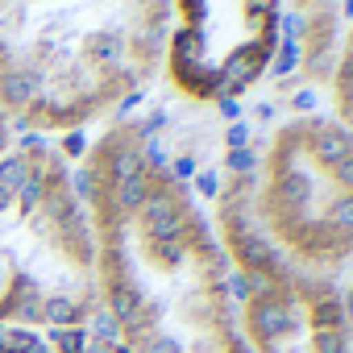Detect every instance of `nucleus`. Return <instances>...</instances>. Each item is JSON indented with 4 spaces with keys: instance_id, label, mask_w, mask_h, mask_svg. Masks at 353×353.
Wrapping results in <instances>:
<instances>
[{
    "instance_id": "obj_4",
    "label": "nucleus",
    "mask_w": 353,
    "mask_h": 353,
    "mask_svg": "<svg viewBox=\"0 0 353 353\" xmlns=\"http://www.w3.org/2000/svg\"><path fill=\"white\" fill-rule=\"evenodd\" d=\"M307 150H312V158H316L324 170H332L336 162H345V158L353 154V133L341 129V125H316V129L307 133Z\"/></svg>"
},
{
    "instance_id": "obj_13",
    "label": "nucleus",
    "mask_w": 353,
    "mask_h": 353,
    "mask_svg": "<svg viewBox=\"0 0 353 353\" xmlns=\"http://www.w3.org/2000/svg\"><path fill=\"white\" fill-rule=\"evenodd\" d=\"M316 104H320V96H316V88H299V92L291 96V108H295V112H312Z\"/></svg>"
},
{
    "instance_id": "obj_1",
    "label": "nucleus",
    "mask_w": 353,
    "mask_h": 353,
    "mask_svg": "<svg viewBox=\"0 0 353 353\" xmlns=\"http://www.w3.org/2000/svg\"><path fill=\"white\" fill-rule=\"evenodd\" d=\"M166 38L170 0H0V121L67 133L137 104Z\"/></svg>"
},
{
    "instance_id": "obj_9",
    "label": "nucleus",
    "mask_w": 353,
    "mask_h": 353,
    "mask_svg": "<svg viewBox=\"0 0 353 353\" xmlns=\"http://www.w3.org/2000/svg\"><path fill=\"white\" fill-rule=\"evenodd\" d=\"M299 63H303V42L283 38V42H279V54H274V75H279V79H287V75H295V71H299Z\"/></svg>"
},
{
    "instance_id": "obj_5",
    "label": "nucleus",
    "mask_w": 353,
    "mask_h": 353,
    "mask_svg": "<svg viewBox=\"0 0 353 353\" xmlns=\"http://www.w3.org/2000/svg\"><path fill=\"white\" fill-rule=\"evenodd\" d=\"M307 75L312 79H336V38L332 34H316L312 50H303Z\"/></svg>"
},
{
    "instance_id": "obj_21",
    "label": "nucleus",
    "mask_w": 353,
    "mask_h": 353,
    "mask_svg": "<svg viewBox=\"0 0 353 353\" xmlns=\"http://www.w3.org/2000/svg\"><path fill=\"white\" fill-rule=\"evenodd\" d=\"M5 150H9V125L0 121V154H5Z\"/></svg>"
},
{
    "instance_id": "obj_12",
    "label": "nucleus",
    "mask_w": 353,
    "mask_h": 353,
    "mask_svg": "<svg viewBox=\"0 0 353 353\" xmlns=\"http://www.w3.org/2000/svg\"><path fill=\"white\" fill-rule=\"evenodd\" d=\"M279 9V0H241V17H266Z\"/></svg>"
},
{
    "instance_id": "obj_10",
    "label": "nucleus",
    "mask_w": 353,
    "mask_h": 353,
    "mask_svg": "<svg viewBox=\"0 0 353 353\" xmlns=\"http://www.w3.org/2000/svg\"><path fill=\"white\" fill-rule=\"evenodd\" d=\"M225 166H229V174H233V179H241V174H254L258 170V150H229L225 154Z\"/></svg>"
},
{
    "instance_id": "obj_7",
    "label": "nucleus",
    "mask_w": 353,
    "mask_h": 353,
    "mask_svg": "<svg viewBox=\"0 0 353 353\" xmlns=\"http://www.w3.org/2000/svg\"><path fill=\"white\" fill-rule=\"evenodd\" d=\"M324 225H328L336 237L353 241V192H341V196L328 204V212H324Z\"/></svg>"
},
{
    "instance_id": "obj_17",
    "label": "nucleus",
    "mask_w": 353,
    "mask_h": 353,
    "mask_svg": "<svg viewBox=\"0 0 353 353\" xmlns=\"http://www.w3.org/2000/svg\"><path fill=\"white\" fill-rule=\"evenodd\" d=\"M196 192H200V196H216V192H221L216 174H200V179H196Z\"/></svg>"
},
{
    "instance_id": "obj_18",
    "label": "nucleus",
    "mask_w": 353,
    "mask_h": 353,
    "mask_svg": "<svg viewBox=\"0 0 353 353\" xmlns=\"http://www.w3.org/2000/svg\"><path fill=\"white\" fill-rule=\"evenodd\" d=\"M336 79H353V46H349V54L341 59V67H336Z\"/></svg>"
},
{
    "instance_id": "obj_2",
    "label": "nucleus",
    "mask_w": 353,
    "mask_h": 353,
    "mask_svg": "<svg viewBox=\"0 0 353 353\" xmlns=\"http://www.w3.org/2000/svg\"><path fill=\"white\" fill-rule=\"evenodd\" d=\"M100 312L96 237L46 137L0 154V328H79Z\"/></svg>"
},
{
    "instance_id": "obj_16",
    "label": "nucleus",
    "mask_w": 353,
    "mask_h": 353,
    "mask_svg": "<svg viewBox=\"0 0 353 353\" xmlns=\"http://www.w3.org/2000/svg\"><path fill=\"white\" fill-rule=\"evenodd\" d=\"M216 108H221V117H229V121H241V100H216Z\"/></svg>"
},
{
    "instance_id": "obj_22",
    "label": "nucleus",
    "mask_w": 353,
    "mask_h": 353,
    "mask_svg": "<svg viewBox=\"0 0 353 353\" xmlns=\"http://www.w3.org/2000/svg\"><path fill=\"white\" fill-rule=\"evenodd\" d=\"M341 13H345V17H353V0H345V5H341Z\"/></svg>"
},
{
    "instance_id": "obj_14",
    "label": "nucleus",
    "mask_w": 353,
    "mask_h": 353,
    "mask_svg": "<svg viewBox=\"0 0 353 353\" xmlns=\"http://www.w3.org/2000/svg\"><path fill=\"white\" fill-rule=\"evenodd\" d=\"M225 141H229V150H245L250 145V125L245 121H233V129L225 133Z\"/></svg>"
},
{
    "instance_id": "obj_19",
    "label": "nucleus",
    "mask_w": 353,
    "mask_h": 353,
    "mask_svg": "<svg viewBox=\"0 0 353 353\" xmlns=\"http://www.w3.org/2000/svg\"><path fill=\"white\" fill-rule=\"evenodd\" d=\"M225 353H258V349H254L250 341H241V336H233V341L225 345Z\"/></svg>"
},
{
    "instance_id": "obj_3",
    "label": "nucleus",
    "mask_w": 353,
    "mask_h": 353,
    "mask_svg": "<svg viewBox=\"0 0 353 353\" xmlns=\"http://www.w3.org/2000/svg\"><path fill=\"white\" fill-rule=\"evenodd\" d=\"M299 324H303V320L295 316V307H291L283 295L250 299V303H245V328H250V336H254L258 345H279V341L295 336Z\"/></svg>"
},
{
    "instance_id": "obj_20",
    "label": "nucleus",
    "mask_w": 353,
    "mask_h": 353,
    "mask_svg": "<svg viewBox=\"0 0 353 353\" xmlns=\"http://www.w3.org/2000/svg\"><path fill=\"white\" fill-rule=\"evenodd\" d=\"M258 117H262V121H270V117H274V104H270V100H262V104H258Z\"/></svg>"
},
{
    "instance_id": "obj_11",
    "label": "nucleus",
    "mask_w": 353,
    "mask_h": 353,
    "mask_svg": "<svg viewBox=\"0 0 353 353\" xmlns=\"http://www.w3.org/2000/svg\"><path fill=\"white\" fill-rule=\"evenodd\" d=\"M279 30H283L279 38H291V42H303V38H307V30H312V21H307L303 13H283V17H279Z\"/></svg>"
},
{
    "instance_id": "obj_8",
    "label": "nucleus",
    "mask_w": 353,
    "mask_h": 353,
    "mask_svg": "<svg viewBox=\"0 0 353 353\" xmlns=\"http://www.w3.org/2000/svg\"><path fill=\"white\" fill-rule=\"evenodd\" d=\"M312 353H349V328H312Z\"/></svg>"
},
{
    "instance_id": "obj_15",
    "label": "nucleus",
    "mask_w": 353,
    "mask_h": 353,
    "mask_svg": "<svg viewBox=\"0 0 353 353\" xmlns=\"http://www.w3.org/2000/svg\"><path fill=\"white\" fill-rule=\"evenodd\" d=\"M332 179H336L345 192H353V154H349L345 162H336V166H332Z\"/></svg>"
},
{
    "instance_id": "obj_6",
    "label": "nucleus",
    "mask_w": 353,
    "mask_h": 353,
    "mask_svg": "<svg viewBox=\"0 0 353 353\" xmlns=\"http://www.w3.org/2000/svg\"><path fill=\"white\" fill-rule=\"evenodd\" d=\"M312 328H349L345 324V303L336 291H324L320 299H312Z\"/></svg>"
}]
</instances>
